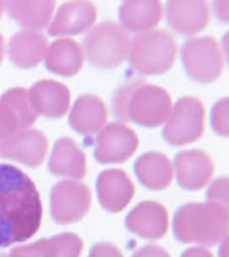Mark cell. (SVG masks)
Instances as JSON below:
<instances>
[{
	"instance_id": "ac0fdd59",
	"label": "cell",
	"mask_w": 229,
	"mask_h": 257,
	"mask_svg": "<svg viewBox=\"0 0 229 257\" xmlns=\"http://www.w3.org/2000/svg\"><path fill=\"white\" fill-rule=\"evenodd\" d=\"M108 120L106 103L91 93L81 94L69 110V125L76 134L91 138L96 136Z\"/></svg>"
},
{
	"instance_id": "30bf717a",
	"label": "cell",
	"mask_w": 229,
	"mask_h": 257,
	"mask_svg": "<svg viewBox=\"0 0 229 257\" xmlns=\"http://www.w3.org/2000/svg\"><path fill=\"white\" fill-rule=\"evenodd\" d=\"M48 139L38 128H19L0 141V158L21 163L28 168H38L47 158Z\"/></svg>"
},
{
	"instance_id": "e575fe53",
	"label": "cell",
	"mask_w": 229,
	"mask_h": 257,
	"mask_svg": "<svg viewBox=\"0 0 229 257\" xmlns=\"http://www.w3.org/2000/svg\"><path fill=\"white\" fill-rule=\"evenodd\" d=\"M219 257H229V233H227V237L219 243Z\"/></svg>"
},
{
	"instance_id": "ffe728a7",
	"label": "cell",
	"mask_w": 229,
	"mask_h": 257,
	"mask_svg": "<svg viewBox=\"0 0 229 257\" xmlns=\"http://www.w3.org/2000/svg\"><path fill=\"white\" fill-rule=\"evenodd\" d=\"M162 16L164 9L161 0H122L118 7L120 26L135 35L156 30Z\"/></svg>"
},
{
	"instance_id": "484cf974",
	"label": "cell",
	"mask_w": 229,
	"mask_h": 257,
	"mask_svg": "<svg viewBox=\"0 0 229 257\" xmlns=\"http://www.w3.org/2000/svg\"><path fill=\"white\" fill-rule=\"evenodd\" d=\"M210 128L220 138H229V96L217 99L210 108Z\"/></svg>"
},
{
	"instance_id": "8992f818",
	"label": "cell",
	"mask_w": 229,
	"mask_h": 257,
	"mask_svg": "<svg viewBox=\"0 0 229 257\" xmlns=\"http://www.w3.org/2000/svg\"><path fill=\"white\" fill-rule=\"evenodd\" d=\"M181 65L191 81L215 82L224 72V55L214 36H191L180 48Z\"/></svg>"
},
{
	"instance_id": "d4e9b609",
	"label": "cell",
	"mask_w": 229,
	"mask_h": 257,
	"mask_svg": "<svg viewBox=\"0 0 229 257\" xmlns=\"http://www.w3.org/2000/svg\"><path fill=\"white\" fill-rule=\"evenodd\" d=\"M47 242V254L48 257H81L84 242L77 233H58L50 238H45Z\"/></svg>"
},
{
	"instance_id": "52a82bcc",
	"label": "cell",
	"mask_w": 229,
	"mask_h": 257,
	"mask_svg": "<svg viewBox=\"0 0 229 257\" xmlns=\"http://www.w3.org/2000/svg\"><path fill=\"white\" fill-rule=\"evenodd\" d=\"M205 127V108L195 96H183L173 105L171 113L162 123V139L173 148L198 141Z\"/></svg>"
},
{
	"instance_id": "5bb4252c",
	"label": "cell",
	"mask_w": 229,
	"mask_h": 257,
	"mask_svg": "<svg viewBox=\"0 0 229 257\" xmlns=\"http://www.w3.org/2000/svg\"><path fill=\"white\" fill-rule=\"evenodd\" d=\"M36 115L48 120H58L69 113L70 89L55 79H41L28 89Z\"/></svg>"
},
{
	"instance_id": "83f0119b",
	"label": "cell",
	"mask_w": 229,
	"mask_h": 257,
	"mask_svg": "<svg viewBox=\"0 0 229 257\" xmlns=\"http://www.w3.org/2000/svg\"><path fill=\"white\" fill-rule=\"evenodd\" d=\"M9 257H48L47 242H45V238H41L33 243L14 245V248L9 252Z\"/></svg>"
},
{
	"instance_id": "9a60e30c",
	"label": "cell",
	"mask_w": 229,
	"mask_h": 257,
	"mask_svg": "<svg viewBox=\"0 0 229 257\" xmlns=\"http://www.w3.org/2000/svg\"><path fill=\"white\" fill-rule=\"evenodd\" d=\"M96 194L99 206L108 213H122L135 196V187L127 172L110 168L96 178Z\"/></svg>"
},
{
	"instance_id": "6da1fadb",
	"label": "cell",
	"mask_w": 229,
	"mask_h": 257,
	"mask_svg": "<svg viewBox=\"0 0 229 257\" xmlns=\"http://www.w3.org/2000/svg\"><path fill=\"white\" fill-rule=\"evenodd\" d=\"M43 221V202L31 177L0 163V248L33 238Z\"/></svg>"
},
{
	"instance_id": "8d00e7d4",
	"label": "cell",
	"mask_w": 229,
	"mask_h": 257,
	"mask_svg": "<svg viewBox=\"0 0 229 257\" xmlns=\"http://www.w3.org/2000/svg\"><path fill=\"white\" fill-rule=\"evenodd\" d=\"M2 14H4V9H2V4H0V18H2Z\"/></svg>"
},
{
	"instance_id": "44dd1931",
	"label": "cell",
	"mask_w": 229,
	"mask_h": 257,
	"mask_svg": "<svg viewBox=\"0 0 229 257\" xmlns=\"http://www.w3.org/2000/svg\"><path fill=\"white\" fill-rule=\"evenodd\" d=\"M48 172L55 177H67L72 180H81L87 173L86 153L70 138H60L55 141L48 158Z\"/></svg>"
},
{
	"instance_id": "cb8c5ba5",
	"label": "cell",
	"mask_w": 229,
	"mask_h": 257,
	"mask_svg": "<svg viewBox=\"0 0 229 257\" xmlns=\"http://www.w3.org/2000/svg\"><path fill=\"white\" fill-rule=\"evenodd\" d=\"M0 101L14 111L21 128L33 127L36 120H38V115H36L35 108H33L31 99H29V93L26 88L16 86V88L7 89L6 93L0 96Z\"/></svg>"
},
{
	"instance_id": "7a4b0ae2",
	"label": "cell",
	"mask_w": 229,
	"mask_h": 257,
	"mask_svg": "<svg viewBox=\"0 0 229 257\" xmlns=\"http://www.w3.org/2000/svg\"><path fill=\"white\" fill-rule=\"evenodd\" d=\"M173 108L171 94L142 77H132L120 84L111 98V111L122 123H137L156 128L166 122Z\"/></svg>"
},
{
	"instance_id": "836d02e7",
	"label": "cell",
	"mask_w": 229,
	"mask_h": 257,
	"mask_svg": "<svg viewBox=\"0 0 229 257\" xmlns=\"http://www.w3.org/2000/svg\"><path fill=\"white\" fill-rule=\"evenodd\" d=\"M220 48H222L224 60H226V64L229 65V31L224 33L222 40H220Z\"/></svg>"
},
{
	"instance_id": "4dcf8cb0",
	"label": "cell",
	"mask_w": 229,
	"mask_h": 257,
	"mask_svg": "<svg viewBox=\"0 0 229 257\" xmlns=\"http://www.w3.org/2000/svg\"><path fill=\"white\" fill-rule=\"evenodd\" d=\"M210 9L219 23L229 26V0H212Z\"/></svg>"
},
{
	"instance_id": "d6a6232c",
	"label": "cell",
	"mask_w": 229,
	"mask_h": 257,
	"mask_svg": "<svg viewBox=\"0 0 229 257\" xmlns=\"http://www.w3.org/2000/svg\"><path fill=\"white\" fill-rule=\"evenodd\" d=\"M180 257H214L210 250H207L205 247H190Z\"/></svg>"
},
{
	"instance_id": "8fae6325",
	"label": "cell",
	"mask_w": 229,
	"mask_h": 257,
	"mask_svg": "<svg viewBox=\"0 0 229 257\" xmlns=\"http://www.w3.org/2000/svg\"><path fill=\"white\" fill-rule=\"evenodd\" d=\"M98 9L91 0H67L55 9L48 24V35L55 38H72L87 33L96 24Z\"/></svg>"
},
{
	"instance_id": "9c48e42d",
	"label": "cell",
	"mask_w": 229,
	"mask_h": 257,
	"mask_svg": "<svg viewBox=\"0 0 229 257\" xmlns=\"http://www.w3.org/2000/svg\"><path fill=\"white\" fill-rule=\"evenodd\" d=\"M139 138L134 128L122 122H110L96 134L94 160L101 165L125 163L135 155Z\"/></svg>"
},
{
	"instance_id": "74e56055",
	"label": "cell",
	"mask_w": 229,
	"mask_h": 257,
	"mask_svg": "<svg viewBox=\"0 0 229 257\" xmlns=\"http://www.w3.org/2000/svg\"><path fill=\"white\" fill-rule=\"evenodd\" d=\"M0 257H9V254H4V252H0Z\"/></svg>"
},
{
	"instance_id": "f546056e",
	"label": "cell",
	"mask_w": 229,
	"mask_h": 257,
	"mask_svg": "<svg viewBox=\"0 0 229 257\" xmlns=\"http://www.w3.org/2000/svg\"><path fill=\"white\" fill-rule=\"evenodd\" d=\"M87 257H123V254L118 247L113 245V243L101 242V243H94V245L91 247L89 255Z\"/></svg>"
},
{
	"instance_id": "d590c367",
	"label": "cell",
	"mask_w": 229,
	"mask_h": 257,
	"mask_svg": "<svg viewBox=\"0 0 229 257\" xmlns=\"http://www.w3.org/2000/svg\"><path fill=\"white\" fill-rule=\"evenodd\" d=\"M4 57H6V43H4V36L0 35V65L4 62Z\"/></svg>"
},
{
	"instance_id": "7c38bea8",
	"label": "cell",
	"mask_w": 229,
	"mask_h": 257,
	"mask_svg": "<svg viewBox=\"0 0 229 257\" xmlns=\"http://www.w3.org/2000/svg\"><path fill=\"white\" fill-rule=\"evenodd\" d=\"M164 18L171 30L180 36H197L210 23L209 0H166Z\"/></svg>"
},
{
	"instance_id": "2e32d148",
	"label": "cell",
	"mask_w": 229,
	"mask_h": 257,
	"mask_svg": "<svg viewBox=\"0 0 229 257\" xmlns=\"http://www.w3.org/2000/svg\"><path fill=\"white\" fill-rule=\"evenodd\" d=\"M125 226L130 233L144 240H159L169 230L168 209L156 201L139 202L125 218Z\"/></svg>"
},
{
	"instance_id": "4fadbf2b",
	"label": "cell",
	"mask_w": 229,
	"mask_h": 257,
	"mask_svg": "<svg viewBox=\"0 0 229 257\" xmlns=\"http://www.w3.org/2000/svg\"><path fill=\"white\" fill-rule=\"evenodd\" d=\"M173 172L181 189L195 192L210 184L214 163L202 149H183L173 160Z\"/></svg>"
},
{
	"instance_id": "1f68e13d",
	"label": "cell",
	"mask_w": 229,
	"mask_h": 257,
	"mask_svg": "<svg viewBox=\"0 0 229 257\" xmlns=\"http://www.w3.org/2000/svg\"><path fill=\"white\" fill-rule=\"evenodd\" d=\"M132 257H171V255H169V252L166 248L151 243V245H144L139 250H135Z\"/></svg>"
},
{
	"instance_id": "ba28073f",
	"label": "cell",
	"mask_w": 229,
	"mask_h": 257,
	"mask_svg": "<svg viewBox=\"0 0 229 257\" xmlns=\"http://www.w3.org/2000/svg\"><path fill=\"white\" fill-rule=\"evenodd\" d=\"M93 194L79 180H60L50 190V214L58 225H72L81 221L91 209Z\"/></svg>"
},
{
	"instance_id": "d6986e66",
	"label": "cell",
	"mask_w": 229,
	"mask_h": 257,
	"mask_svg": "<svg viewBox=\"0 0 229 257\" xmlns=\"http://www.w3.org/2000/svg\"><path fill=\"white\" fill-rule=\"evenodd\" d=\"M2 9L23 30L48 28L57 9V0H0Z\"/></svg>"
},
{
	"instance_id": "e0dca14e",
	"label": "cell",
	"mask_w": 229,
	"mask_h": 257,
	"mask_svg": "<svg viewBox=\"0 0 229 257\" xmlns=\"http://www.w3.org/2000/svg\"><path fill=\"white\" fill-rule=\"evenodd\" d=\"M48 45V38L41 31L21 30L11 36L6 53L14 67L28 70L38 67L45 60Z\"/></svg>"
},
{
	"instance_id": "5b68a950",
	"label": "cell",
	"mask_w": 229,
	"mask_h": 257,
	"mask_svg": "<svg viewBox=\"0 0 229 257\" xmlns=\"http://www.w3.org/2000/svg\"><path fill=\"white\" fill-rule=\"evenodd\" d=\"M84 59L93 67L101 70H113L128 57L130 36L120 24L113 21H103L94 24L82 40Z\"/></svg>"
},
{
	"instance_id": "277c9868",
	"label": "cell",
	"mask_w": 229,
	"mask_h": 257,
	"mask_svg": "<svg viewBox=\"0 0 229 257\" xmlns=\"http://www.w3.org/2000/svg\"><path fill=\"white\" fill-rule=\"evenodd\" d=\"M178 45L173 35L162 30L145 31L130 38L128 64L139 76H162L176 60Z\"/></svg>"
},
{
	"instance_id": "4316f807",
	"label": "cell",
	"mask_w": 229,
	"mask_h": 257,
	"mask_svg": "<svg viewBox=\"0 0 229 257\" xmlns=\"http://www.w3.org/2000/svg\"><path fill=\"white\" fill-rule=\"evenodd\" d=\"M207 201L220 206L229 214V177H219L207 187Z\"/></svg>"
},
{
	"instance_id": "603a6c76",
	"label": "cell",
	"mask_w": 229,
	"mask_h": 257,
	"mask_svg": "<svg viewBox=\"0 0 229 257\" xmlns=\"http://www.w3.org/2000/svg\"><path fill=\"white\" fill-rule=\"evenodd\" d=\"M134 172L139 182L149 190H164L171 185L173 161L159 151H147L137 158Z\"/></svg>"
},
{
	"instance_id": "f1b7e54d",
	"label": "cell",
	"mask_w": 229,
	"mask_h": 257,
	"mask_svg": "<svg viewBox=\"0 0 229 257\" xmlns=\"http://www.w3.org/2000/svg\"><path fill=\"white\" fill-rule=\"evenodd\" d=\"M19 128L21 127H19V122H18V118H16L14 111L0 101V141L9 138L11 134H14Z\"/></svg>"
},
{
	"instance_id": "3957f363",
	"label": "cell",
	"mask_w": 229,
	"mask_h": 257,
	"mask_svg": "<svg viewBox=\"0 0 229 257\" xmlns=\"http://www.w3.org/2000/svg\"><path fill=\"white\" fill-rule=\"evenodd\" d=\"M229 233V214L214 202H188L173 216V235L181 243L219 245Z\"/></svg>"
},
{
	"instance_id": "7402d4cb",
	"label": "cell",
	"mask_w": 229,
	"mask_h": 257,
	"mask_svg": "<svg viewBox=\"0 0 229 257\" xmlns=\"http://www.w3.org/2000/svg\"><path fill=\"white\" fill-rule=\"evenodd\" d=\"M84 52L74 38H57L48 45L45 67L58 77H74L84 67Z\"/></svg>"
}]
</instances>
